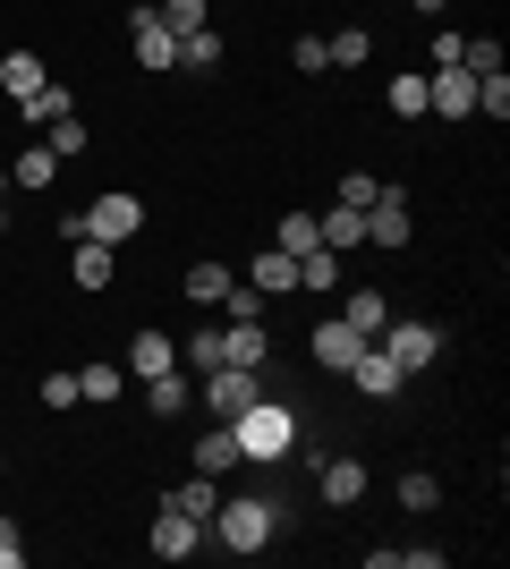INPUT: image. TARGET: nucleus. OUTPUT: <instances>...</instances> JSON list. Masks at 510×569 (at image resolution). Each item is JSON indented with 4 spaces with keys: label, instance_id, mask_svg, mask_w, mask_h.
<instances>
[{
    "label": "nucleus",
    "instance_id": "f257e3e1",
    "mask_svg": "<svg viewBox=\"0 0 510 569\" xmlns=\"http://www.w3.org/2000/svg\"><path fill=\"white\" fill-rule=\"evenodd\" d=\"M281 527H290L281 493H272V485H256V493L213 501V519H204V545L239 552V561H256V552H272V545H281Z\"/></svg>",
    "mask_w": 510,
    "mask_h": 569
},
{
    "label": "nucleus",
    "instance_id": "f03ea898",
    "mask_svg": "<svg viewBox=\"0 0 510 569\" xmlns=\"http://www.w3.org/2000/svg\"><path fill=\"white\" fill-rule=\"evenodd\" d=\"M230 433H239V459H247V468H281V459H290V442H298V408L264 391L256 408H239V417H230Z\"/></svg>",
    "mask_w": 510,
    "mask_h": 569
},
{
    "label": "nucleus",
    "instance_id": "7ed1b4c3",
    "mask_svg": "<svg viewBox=\"0 0 510 569\" xmlns=\"http://www.w3.org/2000/svg\"><path fill=\"white\" fill-rule=\"evenodd\" d=\"M196 400L213 408L221 426L239 417V408H256L264 400V366H213V375H196Z\"/></svg>",
    "mask_w": 510,
    "mask_h": 569
},
{
    "label": "nucleus",
    "instance_id": "20e7f679",
    "mask_svg": "<svg viewBox=\"0 0 510 569\" xmlns=\"http://www.w3.org/2000/svg\"><path fill=\"white\" fill-rule=\"evenodd\" d=\"M374 349H383L400 375H426V366L442 357V332H434V323H417V315H391L383 332H374Z\"/></svg>",
    "mask_w": 510,
    "mask_h": 569
},
{
    "label": "nucleus",
    "instance_id": "39448f33",
    "mask_svg": "<svg viewBox=\"0 0 510 569\" xmlns=\"http://www.w3.org/2000/svg\"><path fill=\"white\" fill-rule=\"evenodd\" d=\"M137 230H146V204H137L128 188H111V196L86 204V238H102V247H128Z\"/></svg>",
    "mask_w": 510,
    "mask_h": 569
},
{
    "label": "nucleus",
    "instance_id": "423d86ee",
    "mask_svg": "<svg viewBox=\"0 0 510 569\" xmlns=\"http://www.w3.org/2000/svg\"><path fill=\"white\" fill-rule=\"evenodd\" d=\"M409 238H417L409 188H374V204H366V247H409Z\"/></svg>",
    "mask_w": 510,
    "mask_h": 569
},
{
    "label": "nucleus",
    "instance_id": "0eeeda50",
    "mask_svg": "<svg viewBox=\"0 0 510 569\" xmlns=\"http://www.w3.org/2000/svg\"><path fill=\"white\" fill-rule=\"evenodd\" d=\"M128 51H137V69H179V34L153 18V0L128 9Z\"/></svg>",
    "mask_w": 510,
    "mask_h": 569
},
{
    "label": "nucleus",
    "instance_id": "6e6552de",
    "mask_svg": "<svg viewBox=\"0 0 510 569\" xmlns=\"http://www.w3.org/2000/svg\"><path fill=\"white\" fill-rule=\"evenodd\" d=\"M426 111L434 119H477V77L468 69H426Z\"/></svg>",
    "mask_w": 510,
    "mask_h": 569
},
{
    "label": "nucleus",
    "instance_id": "1a4fd4ad",
    "mask_svg": "<svg viewBox=\"0 0 510 569\" xmlns=\"http://www.w3.org/2000/svg\"><path fill=\"white\" fill-rule=\"evenodd\" d=\"M349 382H358L366 400H400V391H409V375H400V366H391V357L374 349V340H366V349L349 357Z\"/></svg>",
    "mask_w": 510,
    "mask_h": 569
},
{
    "label": "nucleus",
    "instance_id": "9d476101",
    "mask_svg": "<svg viewBox=\"0 0 510 569\" xmlns=\"http://www.w3.org/2000/svg\"><path fill=\"white\" fill-rule=\"evenodd\" d=\"M120 366H128V382L179 375V340H170V332H137V340H128V357H120Z\"/></svg>",
    "mask_w": 510,
    "mask_h": 569
},
{
    "label": "nucleus",
    "instance_id": "9b49d317",
    "mask_svg": "<svg viewBox=\"0 0 510 569\" xmlns=\"http://www.w3.org/2000/svg\"><path fill=\"white\" fill-rule=\"evenodd\" d=\"M307 349H316V366H323V375H349V357L366 349V332H349L340 315H323L316 332H307Z\"/></svg>",
    "mask_w": 510,
    "mask_h": 569
},
{
    "label": "nucleus",
    "instance_id": "f8f14e48",
    "mask_svg": "<svg viewBox=\"0 0 510 569\" xmlns=\"http://www.w3.org/2000/svg\"><path fill=\"white\" fill-rule=\"evenodd\" d=\"M332 298H340V323H349V332H366V340H374V332L391 323V298H383V289H366V281H358V289L340 281Z\"/></svg>",
    "mask_w": 510,
    "mask_h": 569
},
{
    "label": "nucleus",
    "instance_id": "ddd939ff",
    "mask_svg": "<svg viewBox=\"0 0 510 569\" xmlns=\"http://www.w3.org/2000/svg\"><path fill=\"white\" fill-rule=\"evenodd\" d=\"M188 552H204V527L188 510H153V561H188Z\"/></svg>",
    "mask_w": 510,
    "mask_h": 569
},
{
    "label": "nucleus",
    "instance_id": "4468645a",
    "mask_svg": "<svg viewBox=\"0 0 510 569\" xmlns=\"http://www.w3.org/2000/svg\"><path fill=\"white\" fill-rule=\"evenodd\" d=\"M213 501H221V476H204V468H196V476H179V485L162 493V510H188V519L204 527V519H213Z\"/></svg>",
    "mask_w": 510,
    "mask_h": 569
},
{
    "label": "nucleus",
    "instance_id": "2eb2a0df",
    "mask_svg": "<svg viewBox=\"0 0 510 569\" xmlns=\"http://www.w3.org/2000/svg\"><path fill=\"white\" fill-rule=\"evenodd\" d=\"M340 281H349V256H340V247H307V256H298V289H316V298H332Z\"/></svg>",
    "mask_w": 510,
    "mask_h": 569
},
{
    "label": "nucleus",
    "instance_id": "dca6fc26",
    "mask_svg": "<svg viewBox=\"0 0 510 569\" xmlns=\"http://www.w3.org/2000/svg\"><path fill=\"white\" fill-rule=\"evenodd\" d=\"M239 281H256V289H264V298H290V289H298V256H281V247H264V256L247 263Z\"/></svg>",
    "mask_w": 510,
    "mask_h": 569
},
{
    "label": "nucleus",
    "instance_id": "f3484780",
    "mask_svg": "<svg viewBox=\"0 0 510 569\" xmlns=\"http://www.w3.org/2000/svg\"><path fill=\"white\" fill-rule=\"evenodd\" d=\"M69 111H77V94L60 86V77H43V86H34V94L18 102V119H26V128H51V119H69Z\"/></svg>",
    "mask_w": 510,
    "mask_h": 569
},
{
    "label": "nucleus",
    "instance_id": "a211bd4d",
    "mask_svg": "<svg viewBox=\"0 0 510 569\" xmlns=\"http://www.w3.org/2000/svg\"><path fill=\"white\" fill-rule=\"evenodd\" d=\"M316 493L332 501V510H349V501H366V468H358V459H323Z\"/></svg>",
    "mask_w": 510,
    "mask_h": 569
},
{
    "label": "nucleus",
    "instance_id": "6ab92c4d",
    "mask_svg": "<svg viewBox=\"0 0 510 569\" xmlns=\"http://www.w3.org/2000/svg\"><path fill=\"white\" fill-rule=\"evenodd\" d=\"M120 281V247H102V238H77V289H111Z\"/></svg>",
    "mask_w": 510,
    "mask_h": 569
},
{
    "label": "nucleus",
    "instance_id": "aec40b11",
    "mask_svg": "<svg viewBox=\"0 0 510 569\" xmlns=\"http://www.w3.org/2000/svg\"><path fill=\"white\" fill-rule=\"evenodd\" d=\"M120 391H128V366H120V357H94V366L77 375V400H94V408H111Z\"/></svg>",
    "mask_w": 510,
    "mask_h": 569
},
{
    "label": "nucleus",
    "instance_id": "412c9836",
    "mask_svg": "<svg viewBox=\"0 0 510 569\" xmlns=\"http://www.w3.org/2000/svg\"><path fill=\"white\" fill-rule=\"evenodd\" d=\"M264 357H272L264 323H230V332H221V366H264Z\"/></svg>",
    "mask_w": 510,
    "mask_h": 569
},
{
    "label": "nucleus",
    "instance_id": "4be33fe9",
    "mask_svg": "<svg viewBox=\"0 0 510 569\" xmlns=\"http://www.w3.org/2000/svg\"><path fill=\"white\" fill-rule=\"evenodd\" d=\"M196 468H204V476H230V468H247V459H239V433H230V426L196 433Z\"/></svg>",
    "mask_w": 510,
    "mask_h": 569
},
{
    "label": "nucleus",
    "instance_id": "5701e85b",
    "mask_svg": "<svg viewBox=\"0 0 510 569\" xmlns=\"http://www.w3.org/2000/svg\"><path fill=\"white\" fill-rule=\"evenodd\" d=\"M316 230H323V247H340V256H349V247H366V213H358V204H332V213H316Z\"/></svg>",
    "mask_w": 510,
    "mask_h": 569
},
{
    "label": "nucleus",
    "instance_id": "b1692460",
    "mask_svg": "<svg viewBox=\"0 0 510 569\" xmlns=\"http://www.w3.org/2000/svg\"><path fill=\"white\" fill-rule=\"evenodd\" d=\"M43 60H34V51H9V60H0V94H9V102H26V94H34V86H43Z\"/></svg>",
    "mask_w": 510,
    "mask_h": 569
},
{
    "label": "nucleus",
    "instance_id": "393cba45",
    "mask_svg": "<svg viewBox=\"0 0 510 569\" xmlns=\"http://www.w3.org/2000/svg\"><path fill=\"white\" fill-rule=\"evenodd\" d=\"M188 400H196V375H153L146 382V408H153V417H179Z\"/></svg>",
    "mask_w": 510,
    "mask_h": 569
},
{
    "label": "nucleus",
    "instance_id": "a878e982",
    "mask_svg": "<svg viewBox=\"0 0 510 569\" xmlns=\"http://www.w3.org/2000/svg\"><path fill=\"white\" fill-rule=\"evenodd\" d=\"M179 69H188V77L221 69V34H213V26H196V34H179Z\"/></svg>",
    "mask_w": 510,
    "mask_h": 569
},
{
    "label": "nucleus",
    "instance_id": "bb28decb",
    "mask_svg": "<svg viewBox=\"0 0 510 569\" xmlns=\"http://www.w3.org/2000/svg\"><path fill=\"white\" fill-rule=\"evenodd\" d=\"M51 179H60V153H51L43 137L18 144V188H51Z\"/></svg>",
    "mask_w": 510,
    "mask_h": 569
},
{
    "label": "nucleus",
    "instance_id": "cd10ccee",
    "mask_svg": "<svg viewBox=\"0 0 510 569\" xmlns=\"http://www.w3.org/2000/svg\"><path fill=\"white\" fill-rule=\"evenodd\" d=\"M272 247H281V256H307V247H323L316 213H307V204H290V213H281V238H272Z\"/></svg>",
    "mask_w": 510,
    "mask_h": 569
},
{
    "label": "nucleus",
    "instance_id": "c85d7f7f",
    "mask_svg": "<svg viewBox=\"0 0 510 569\" xmlns=\"http://www.w3.org/2000/svg\"><path fill=\"white\" fill-rule=\"evenodd\" d=\"M153 18L170 34H196V26H213V0H153Z\"/></svg>",
    "mask_w": 510,
    "mask_h": 569
},
{
    "label": "nucleus",
    "instance_id": "c756f323",
    "mask_svg": "<svg viewBox=\"0 0 510 569\" xmlns=\"http://www.w3.org/2000/svg\"><path fill=\"white\" fill-rule=\"evenodd\" d=\"M323 51H332V69H366L374 34H366V26H340V34H323Z\"/></svg>",
    "mask_w": 510,
    "mask_h": 569
},
{
    "label": "nucleus",
    "instance_id": "7c9ffc66",
    "mask_svg": "<svg viewBox=\"0 0 510 569\" xmlns=\"http://www.w3.org/2000/svg\"><path fill=\"white\" fill-rule=\"evenodd\" d=\"M230 281H239V272H221V263H188V281H179V289H188L196 307H221V289H230Z\"/></svg>",
    "mask_w": 510,
    "mask_h": 569
},
{
    "label": "nucleus",
    "instance_id": "2f4dec72",
    "mask_svg": "<svg viewBox=\"0 0 510 569\" xmlns=\"http://www.w3.org/2000/svg\"><path fill=\"white\" fill-rule=\"evenodd\" d=\"M383 102H391V119H426V77H417V69H400Z\"/></svg>",
    "mask_w": 510,
    "mask_h": 569
},
{
    "label": "nucleus",
    "instance_id": "473e14b6",
    "mask_svg": "<svg viewBox=\"0 0 510 569\" xmlns=\"http://www.w3.org/2000/svg\"><path fill=\"white\" fill-rule=\"evenodd\" d=\"M221 315H230V323H264V289H256V281H230V289H221Z\"/></svg>",
    "mask_w": 510,
    "mask_h": 569
},
{
    "label": "nucleus",
    "instance_id": "72a5a7b5",
    "mask_svg": "<svg viewBox=\"0 0 510 569\" xmlns=\"http://www.w3.org/2000/svg\"><path fill=\"white\" fill-rule=\"evenodd\" d=\"M43 144H51V153H60V162H77V153H86V144H94V137H86V119H51V128H43Z\"/></svg>",
    "mask_w": 510,
    "mask_h": 569
},
{
    "label": "nucleus",
    "instance_id": "f704fd0d",
    "mask_svg": "<svg viewBox=\"0 0 510 569\" xmlns=\"http://www.w3.org/2000/svg\"><path fill=\"white\" fill-rule=\"evenodd\" d=\"M477 111H486V119H510V77H502V69L477 77Z\"/></svg>",
    "mask_w": 510,
    "mask_h": 569
},
{
    "label": "nucleus",
    "instance_id": "c9c22d12",
    "mask_svg": "<svg viewBox=\"0 0 510 569\" xmlns=\"http://www.w3.org/2000/svg\"><path fill=\"white\" fill-rule=\"evenodd\" d=\"M400 501H409V510H434V501H442V476H426V468L400 476Z\"/></svg>",
    "mask_w": 510,
    "mask_h": 569
},
{
    "label": "nucleus",
    "instance_id": "e433bc0d",
    "mask_svg": "<svg viewBox=\"0 0 510 569\" xmlns=\"http://www.w3.org/2000/svg\"><path fill=\"white\" fill-rule=\"evenodd\" d=\"M374 188H383V179H366V170H349V179H340V196H332V204H358V213H366V204H374Z\"/></svg>",
    "mask_w": 510,
    "mask_h": 569
},
{
    "label": "nucleus",
    "instance_id": "4c0bfd02",
    "mask_svg": "<svg viewBox=\"0 0 510 569\" xmlns=\"http://www.w3.org/2000/svg\"><path fill=\"white\" fill-rule=\"evenodd\" d=\"M0 569H26V536H18V519L0 510Z\"/></svg>",
    "mask_w": 510,
    "mask_h": 569
},
{
    "label": "nucleus",
    "instance_id": "58836bf2",
    "mask_svg": "<svg viewBox=\"0 0 510 569\" xmlns=\"http://www.w3.org/2000/svg\"><path fill=\"white\" fill-rule=\"evenodd\" d=\"M290 60H298V69H307V77H323V69H332V51H323V34H307V43H298Z\"/></svg>",
    "mask_w": 510,
    "mask_h": 569
},
{
    "label": "nucleus",
    "instance_id": "ea45409f",
    "mask_svg": "<svg viewBox=\"0 0 510 569\" xmlns=\"http://www.w3.org/2000/svg\"><path fill=\"white\" fill-rule=\"evenodd\" d=\"M43 408H77V375H43Z\"/></svg>",
    "mask_w": 510,
    "mask_h": 569
},
{
    "label": "nucleus",
    "instance_id": "a19ab883",
    "mask_svg": "<svg viewBox=\"0 0 510 569\" xmlns=\"http://www.w3.org/2000/svg\"><path fill=\"white\" fill-rule=\"evenodd\" d=\"M400 569H442V545H400Z\"/></svg>",
    "mask_w": 510,
    "mask_h": 569
},
{
    "label": "nucleus",
    "instance_id": "79ce46f5",
    "mask_svg": "<svg viewBox=\"0 0 510 569\" xmlns=\"http://www.w3.org/2000/svg\"><path fill=\"white\" fill-rule=\"evenodd\" d=\"M0 238H9V179H0Z\"/></svg>",
    "mask_w": 510,
    "mask_h": 569
},
{
    "label": "nucleus",
    "instance_id": "37998d69",
    "mask_svg": "<svg viewBox=\"0 0 510 569\" xmlns=\"http://www.w3.org/2000/svg\"><path fill=\"white\" fill-rule=\"evenodd\" d=\"M417 9H426V18H442V9H451V0H417Z\"/></svg>",
    "mask_w": 510,
    "mask_h": 569
},
{
    "label": "nucleus",
    "instance_id": "c03bdc74",
    "mask_svg": "<svg viewBox=\"0 0 510 569\" xmlns=\"http://www.w3.org/2000/svg\"><path fill=\"white\" fill-rule=\"evenodd\" d=\"M0 476H9V459H0Z\"/></svg>",
    "mask_w": 510,
    "mask_h": 569
},
{
    "label": "nucleus",
    "instance_id": "a18cd8bd",
    "mask_svg": "<svg viewBox=\"0 0 510 569\" xmlns=\"http://www.w3.org/2000/svg\"><path fill=\"white\" fill-rule=\"evenodd\" d=\"M0 179H9V170H0Z\"/></svg>",
    "mask_w": 510,
    "mask_h": 569
}]
</instances>
